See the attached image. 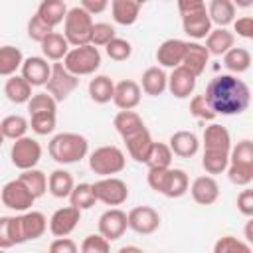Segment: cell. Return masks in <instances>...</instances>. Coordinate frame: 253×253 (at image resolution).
<instances>
[{"label":"cell","mask_w":253,"mask_h":253,"mask_svg":"<svg viewBox=\"0 0 253 253\" xmlns=\"http://www.w3.org/2000/svg\"><path fill=\"white\" fill-rule=\"evenodd\" d=\"M208 105L215 115H241L251 103L249 85L233 73H221L210 79L206 93Z\"/></svg>","instance_id":"6da1fadb"},{"label":"cell","mask_w":253,"mask_h":253,"mask_svg":"<svg viewBox=\"0 0 253 253\" xmlns=\"http://www.w3.org/2000/svg\"><path fill=\"white\" fill-rule=\"evenodd\" d=\"M47 152L57 164H73V162H79V160H83L87 156L89 142H87V138L83 134L59 132L49 140Z\"/></svg>","instance_id":"7a4b0ae2"},{"label":"cell","mask_w":253,"mask_h":253,"mask_svg":"<svg viewBox=\"0 0 253 253\" xmlns=\"http://www.w3.org/2000/svg\"><path fill=\"white\" fill-rule=\"evenodd\" d=\"M93 16L83 10L81 6H75L67 10L63 20V36L69 42V45H85L91 42V28H93Z\"/></svg>","instance_id":"3957f363"},{"label":"cell","mask_w":253,"mask_h":253,"mask_svg":"<svg viewBox=\"0 0 253 253\" xmlns=\"http://www.w3.org/2000/svg\"><path fill=\"white\" fill-rule=\"evenodd\" d=\"M63 65L77 77L81 75H93L99 65H101V53L93 43H85V45H73L65 57H63Z\"/></svg>","instance_id":"277c9868"},{"label":"cell","mask_w":253,"mask_h":253,"mask_svg":"<svg viewBox=\"0 0 253 253\" xmlns=\"http://www.w3.org/2000/svg\"><path fill=\"white\" fill-rule=\"evenodd\" d=\"M125 166H126V158L119 146L105 144V146L95 148L89 154V168L95 174H99L101 178L103 176H115V174L123 172Z\"/></svg>","instance_id":"5b68a950"},{"label":"cell","mask_w":253,"mask_h":253,"mask_svg":"<svg viewBox=\"0 0 253 253\" xmlns=\"http://www.w3.org/2000/svg\"><path fill=\"white\" fill-rule=\"evenodd\" d=\"M77 85H79V77L73 75L63 65V61H53L51 63V73H49V79L45 81V89L57 103L65 101L77 89Z\"/></svg>","instance_id":"8992f818"},{"label":"cell","mask_w":253,"mask_h":253,"mask_svg":"<svg viewBox=\"0 0 253 253\" xmlns=\"http://www.w3.org/2000/svg\"><path fill=\"white\" fill-rule=\"evenodd\" d=\"M10 158H12V164L20 170L36 168V164L42 158V146L36 138L24 134L14 140V144L10 148Z\"/></svg>","instance_id":"52a82bcc"},{"label":"cell","mask_w":253,"mask_h":253,"mask_svg":"<svg viewBox=\"0 0 253 253\" xmlns=\"http://www.w3.org/2000/svg\"><path fill=\"white\" fill-rule=\"evenodd\" d=\"M97 202H103L107 206H121L128 198V188L126 184L117 178V176H103L93 184Z\"/></svg>","instance_id":"ba28073f"},{"label":"cell","mask_w":253,"mask_h":253,"mask_svg":"<svg viewBox=\"0 0 253 253\" xmlns=\"http://www.w3.org/2000/svg\"><path fill=\"white\" fill-rule=\"evenodd\" d=\"M0 198H2V204H4L6 208L14 210V211H26V210H30V208L34 206V202H36L34 194L22 184L20 178L10 180L8 184H4Z\"/></svg>","instance_id":"9c48e42d"},{"label":"cell","mask_w":253,"mask_h":253,"mask_svg":"<svg viewBox=\"0 0 253 253\" xmlns=\"http://www.w3.org/2000/svg\"><path fill=\"white\" fill-rule=\"evenodd\" d=\"M126 225L138 235H150L160 227V215L150 206H136L126 213Z\"/></svg>","instance_id":"30bf717a"},{"label":"cell","mask_w":253,"mask_h":253,"mask_svg":"<svg viewBox=\"0 0 253 253\" xmlns=\"http://www.w3.org/2000/svg\"><path fill=\"white\" fill-rule=\"evenodd\" d=\"M202 140H204V154H229L231 150L229 130L217 123L206 126Z\"/></svg>","instance_id":"8fae6325"},{"label":"cell","mask_w":253,"mask_h":253,"mask_svg":"<svg viewBox=\"0 0 253 253\" xmlns=\"http://www.w3.org/2000/svg\"><path fill=\"white\" fill-rule=\"evenodd\" d=\"M79 219H81V210L69 204L53 211V215L49 217V231L53 237H67L77 227Z\"/></svg>","instance_id":"7c38bea8"},{"label":"cell","mask_w":253,"mask_h":253,"mask_svg":"<svg viewBox=\"0 0 253 253\" xmlns=\"http://www.w3.org/2000/svg\"><path fill=\"white\" fill-rule=\"evenodd\" d=\"M126 213L119 208H111L99 217V233L109 241H115L125 235L126 231Z\"/></svg>","instance_id":"4fadbf2b"},{"label":"cell","mask_w":253,"mask_h":253,"mask_svg":"<svg viewBox=\"0 0 253 253\" xmlns=\"http://www.w3.org/2000/svg\"><path fill=\"white\" fill-rule=\"evenodd\" d=\"M22 77L32 85V87H42L45 85V81L49 79V73H51V63H47L45 57H40V55H32V57H26L22 61Z\"/></svg>","instance_id":"5bb4252c"},{"label":"cell","mask_w":253,"mask_h":253,"mask_svg":"<svg viewBox=\"0 0 253 253\" xmlns=\"http://www.w3.org/2000/svg\"><path fill=\"white\" fill-rule=\"evenodd\" d=\"M196 75L192 71H188L184 65L172 67V73L168 75V85L166 89L176 97V99H186L194 93L196 89Z\"/></svg>","instance_id":"9a60e30c"},{"label":"cell","mask_w":253,"mask_h":253,"mask_svg":"<svg viewBox=\"0 0 253 253\" xmlns=\"http://www.w3.org/2000/svg\"><path fill=\"white\" fill-rule=\"evenodd\" d=\"M188 188H190L194 202L200 206H211L219 198V186L213 176H198Z\"/></svg>","instance_id":"2e32d148"},{"label":"cell","mask_w":253,"mask_h":253,"mask_svg":"<svg viewBox=\"0 0 253 253\" xmlns=\"http://www.w3.org/2000/svg\"><path fill=\"white\" fill-rule=\"evenodd\" d=\"M140 85L132 79H123L119 83H115V93H113V103L121 109V111H126V109H134L138 103H140Z\"/></svg>","instance_id":"e0dca14e"},{"label":"cell","mask_w":253,"mask_h":253,"mask_svg":"<svg viewBox=\"0 0 253 253\" xmlns=\"http://www.w3.org/2000/svg\"><path fill=\"white\" fill-rule=\"evenodd\" d=\"M182 30L192 40H204L211 30V20L208 16V10L202 8L198 12H190L182 16Z\"/></svg>","instance_id":"ac0fdd59"},{"label":"cell","mask_w":253,"mask_h":253,"mask_svg":"<svg viewBox=\"0 0 253 253\" xmlns=\"http://www.w3.org/2000/svg\"><path fill=\"white\" fill-rule=\"evenodd\" d=\"M210 61V51L206 49V45L198 43V42H186V51L182 57V63L188 71H192L196 77H200L206 71V65Z\"/></svg>","instance_id":"d6986e66"},{"label":"cell","mask_w":253,"mask_h":253,"mask_svg":"<svg viewBox=\"0 0 253 253\" xmlns=\"http://www.w3.org/2000/svg\"><path fill=\"white\" fill-rule=\"evenodd\" d=\"M184 51H186V42L184 40H178V38H170L166 42H162L156 49V61L162 65V67H178L182 63V57H184Z\"/></svg>","instance_id":"ffe728a7"},{"label":"cell","mask_w":253,"mask_h":253,"mask_svg":"<svg viewBox=\"0 0 253 253\" xmlns=\"http://www.w3.org/2000/svg\"><path fill=\"white\" fill-rule=\"evenodd\" d=\"M123 140H125V144H126V152L130 154V158L144 164V160H146V156H148V150H150V146H152V142H154L152 136H150V132H148V128L142 126V128H138L136 132L125 136Z\"/></svg>","instance_id":"44dd1931"},{"label":"cell","mask_w":253,"mask_h":253,"mask_svg":"<svg viewBox=\"0 0 253 253\" xmlns=\"http://www.w3.org/2000/svg\"><path fill=\"white\" fill-rule=\"evenodd\" d=\"M170 144V150H172V154H176V156H180V158H192L198 150H200V140H198V136L194 134V132H190V130H176L172 136H170V140H168Z\"/></svg>","instance_id":"7402d4cb"},{"label":"cell","mask_w":253,"mask_h":253,"mask_svg":"<svg viewBox=\"0 0 253 253\" xmlns=\"http://www.w3.org/2000/svg\"><path fill=\"white\" fill-rule=\"evenodd\" d=\"M20 243H24L20 215L0 217V249H10Z\"/></svg>","instance_id":"603a6c76"},{"label":"cell","mask_w":253,"mask_h":253,"mask_svg":"<svg viewBox=\"0 0 253 253\" xmlns=\"http://www.w3.org/2000/svg\"><path fill=\"white\" fill-rule=\"evenodd\" d=\"M20 223H22V235L24 241L30 239H38L45 233L47 229V217L42 211H34V210H26L24 215H20Z\"/></svg>","instance_id":"cb8c5ba5"},{"label":"cell","mask_w":253,"mask_h":253,"mask_svg":"<svg viewBox=\"0 0 253 253\" xmlns=\"http://www.w3.org/2000/svg\"><path fill=\"white\" fill-rule=\"evenodd\" d=\"M42 53L45 59L49 61H61L65 57V53L69 51V42L65 40L63 34L59 32H51L42 40Z\"/></svg>","instance_id":"d4e9b609"},{"label":"cell","mask_w":253,"mask_h":253,"mask_svg":"<svg viewBox=\"0 0 253 253\" xmlns=\"http://www.w3.org/2000/svg\"><path fill=\"white\" fill-rule=\"evenodd\" d=\"M233 43L235 36L227 28L210 30V34L206 36V49L210 51V55H223L229 47H233Z\"/></svg>","instance_id":"484cf974"},{"label":"cell","mask_w":253,"mask_h":253,"mask_svg":"<svg viewBox=\"0 0 253 253\" xmlns=\"http://www.w3.org/2000/svg\"><path fill=\"white\" fill-rule=\"evenodd\" d=\"M206 10H208V16H210L211 24H215L217 28H225L235 20V10L237 8L231 0H211Z\"/></svg>","instance_id":"4316f807"},{"label":"cell","mask_w":253,"mask_h":253,"mask_svg":"<svg viewBox=\"0 0 253 253\" xmlns=\"http://www.w3.org/2000/svg\"><path fill=\"white\" fill-rule=\"evenodd\" d=\"M166 85H168V75L164 73L162 67L152 65L142 73V91L146 95L158 97V95H162L166 91Z\"/></svg>","instance_id":"83f0119b"},{"label":"cell","mask_w":253,"mask_h":253,"mask_svg":"<svg viewBox=\"0 0 253 253\" xmlns=\"http://www.w3.org/2000/svg\"><path fill=\"white\" fill-rule=\"evenodd\" d=\"M4 95L8 97V101L16 103V105H22V103H28L30 97H32V85L22 77V75H10L6 79V85H4Z\"/></svg>","instance_id":"f1b7e54d"},{"label":"cell","mask_w":253,"mask_h":253,"mask_svg":"<svg viewBox=\"0 0 253 253\" xmlns=\"http://www.w3.org/2000/svg\"><path fill=\"white\" fill-rule=\"evenodd\" d=\"M223 65L233 75L245 73L251 67V53H249V49L247 47H235V45L229 47L223 53Z\"/></svg>","instance_id":"f546056e"},{"label":"cell","mask_w":253,"mask_h":253,"mask_svg":"<svg viewBox=\"0 0 253 253\" xmlns=\"http://www.w3.org/2000/svg\"><path fill=\"white\" fill-rule=\"evenodd\" d=\"M73 186H75V182H73L71 172L61 170V168L53 170L49 174V178H47V190H49V194L53 198H59V200L61 198H69Z\"/></svg>","instance_id":"4dcf8cb0"},{"label":"cell","mask_w":253,"mask_h":253,"mask_svg":"<svg viewBox=\"0 0 253 253\" xmlns=\"http://www.w3.org/2000/svg\"><path fill=\"white\" fill-rule=\"evenodd\" d=\"M36 14H38L45 24H49L51 28H55V26H59V24L65 20L67 6H65L63 0H42Z\"/></svg>","instance_id":"1f68e13d"},{"label":"cell","mask_w":253,"mask_h":253,"mask_svg":"<svg viewBox=\"0 0 253 253\" xmlns=\"http://www.w3.org/2000/svg\"><path fill=\"white\" fill-rule=\"evenodd\" d=\"M113 93H115V83L109 75H95L89 81V97L95 103L105 105V103L113 101Z\"/></svg>","instance_id":"d6a6232c"},{"label":"cell","mask_w":253,"mask_h":253,"mask_svg":"<svg viewBox=\"0 0 253 253\" xmlns=\"http://www.w3.org/2000/svg\"><path fill=\"white\" fill-rule=\"evenodd\" d=\"M113 10V20L121 26H132L138 20L140 6L134 0H113L111 4Z\"/></svg>","instance_id":"836d02e7"},{"label":"cell","mask_w":253,"mask_h":253,"mask_svg":"<svg viewBox=\"0 0 253 253\" xmlns=\"http://www.w3.org/2000/svg\"><path fill=\"white\" fill-rule=\"evenodd\" d=\"M188 186H190L188 174L184 170H180V168H170L166 184H164V190H162V196H166V198H182L188 192Z\"/></svg>","instance_id":"e575fe53"},{"label":"cell","mask_w":253,"mask_h":253,"mask_svg":"<svg viewBox=\"0 0 253 253\" xmlns=\"http://www.w3.org/2000/svg\"><path fill=\"white\" fill-rule=\"evenodd\" d=\"M113 125H115V128H117V132L125 138V136H128V134L136 132L138 128H142V126H144V121L140 119L138 113H134L132 109H126V111H119V113L115 115Z\"/></svg>","instance_id":"d590c367"},{"label":"cell","mask_w":253,"mask_h":253,"mask_svg":"<svg viewBox=\"0 0 253 253\" xmlns=\"http://www.w3.org/2000/svg\"><path fill=\"white\" fill-rule=\"evenodd\" d=\"M24 55L14 45H2L0 47V77H10L22 67Z\"/></svg>","instance_id":"8d00e7d4"},{"label":"cell","mask_w":253,"mask_h":253,"mask_svg":"<svg viewBox=\"0 0 253 253\" xmlns=\"http://www.w3.org/2000/svg\"><path fill=\"white\" fill-rule=\"evenodd\" d=\"M95 202H97V196H95L93 184L83 182V184H75V186H73V190H71V194H69V204H71L73 208H77V210L83 211V210L93 208Z\"/></svg>","instance_id":"74e56055"},{"label":"cell","mask_w":253,"mask_h":253,"mask_svg":"<svg viewBox=\"0 0 253 253\" xmlns=\"http://www.w3.org/2000/svg\"><path fill=\"white\" fill-rule=\"evenodd\" d=\"M22 180V184L34 194V198H42L47 190V176L38 170V168H28V170H22V174L18 176Z\"/></svg>","instance_id":"f35d334b"},{"label":"cell","mask_w":253,"mask_h":253,"mask_svg":"<svg viewBox=\"0 0 253 253\" xmlns=\"http://www.w3.org/2000/svg\"><path fill=\"white\" fill-rule=\"evenodd\" d=\"M172 156H174V154H172V150H170L168 144H164V142H152L144 164H146L148 168H170Z\"/></svg>","instance_id":"ab89813d"},{"label":"cell","mask_w":253,"mask_h":253,"mask_svg":"<svg viewBox=\"0 0 253 253\" xmlns=\"http://www.w3.org/2000/svg\"><path fill=\"white\" fill-rule=\"evenodd\" d=\"M28 128H30V123L22 115H8L0 123V130H2L4 138H10V140H16V138L24 136Z\"/></svg>","instance_id":"60d3db41"},{"label":"cell","mask_w":253,"mask_h":253,"mask_svg":"<svg viewBox=\"0 0 253 253\" xmlns=\"http://www.w3.org/2000/svg\"><path fill=\"white\" fill-rule=\"evenodd\" d=\"M26 105H28V113L30 115H34V113H55L57 111V101L47 91L34 93Z\"/></svg>","instance_id":"b9f144b4"},{"label":"cell","mask_w":253,"mask_h":253,"mask_svg":"<svg viewBox=\"0 0 253 253\" xmlns=\"http://www.w3.org/2000/svg\"><path fill=\"white\" fill-rule=\"evenodd\" d=\"M227 178L231 184L235 186H249L253 182V166L251 164H237V162H229L227 168Z\"/></svg>","instance_id":"7bdbcfd3"},{"label":"cell","mask_w":253,"mask_h":253,"mask_svg":"<svg viewBox=\"0 0 253 253\" xmlns=\"http://www.w3.org/2000/svg\"><path fill=\"white\" fill-rule=\"evenodd\" d=\"M55 113H34L30 115V126L36 134H51L55 130Z\"/></svg>","instance_id":"ee69618b"},{"label":"cell","mask_w":253,"mask_h":253,"mask_svg":"<svg viewBox=\"0 0 253 253\" xmlns=\"http://www.w3.org/2000/svg\"><path fill=\"white\" fill-rule=\"evenodd\" d=\"M251 249L253 247L249 243H245V241H241L233 235H223L213 243V253H237V251L249 253Z\"/></svg>","instance_id":"f6af8a7d"},{"label":"cell","mask_w":253,"mask_h":253,"mask_svg":"<svg viewBox=\"0 0 253 253\" xmlns=\"http://www.w3.org/2000/svg\"><path fill=\"white\" fill-rule=\"evenodd\" d=\"M105 51H107V55H109L113 61H126V59L130 57V53H132V45H130V42H126V40L115 36V38L105 45Z\"/></svg>","instance_id":"bcb514c9"},{"label":"cell","mask_w":253,"mask_h":253,"mask_svg":"<svg viewBox=\"0 0 253 253\" xmlns=\"http://www.w3.org/2000/svg\"><path fill=\"white\" fill-rule=\"evenodd\" d=\"M115 36H117V32H115V28H113L111 24H107V22H97V24H93V28H91V42H89V43H93L95 47H105Z\"/></svg>","instance_id":"7dc6e473"},{"label":"cell","mask_w":253,"mask_h":253,"mask_svg":"<svg viewBox=\"0 0 253 253\" xmlns=\"http://www.w3.org/2000/svg\"><path fill=\"white\" fill-rule=\"evenodd\" d=\"M229 162L251 164L253 166V142L249 138H243L235 146H231V150H229Z\"/></svg>","instance_id":"c3c4849f"},{"label":"cell","mask_w":253,"mask_h":253,"mask_svg":"<svg viewBox=\"0 0 253 253\" xmlns=\"http://www.w3.org/2000/svg\"><path fill=\"white\" fill-rule=\"evenodd\" d=\"M227 164H229V154H204L202 156V166L210 176L225 172Z\"/></svg>","instance_id":"681fc988"},{"label":"cell","mask_w":253,"mask_h":253,"mask_svg":"<svg viewBox=\"0 0 253 253\" xmlns=\"http://www.w3.org/2000/svg\"><path fill=\"white\" fill-rule=\"evenodd\" d=\"M51 32H53V28H51L49 24H45L38 14H34V16L28 20V36H30V40L42 43V40H43L47 34H51Z\"/></svg>","instance_id":"f907efd6"},{"label":"cell","mask_w":253,"mask_h":253,"mask_svg":"<svg viewBox=\"0 0 253 253\" xmlns=\"http://www.w3.org/2000/svg\"><path fill=\"white\" fill-rule=\"evenodd\" d=\"M190 113H192L196 119H200V121H213V119L217 117V115L211 111V107L208 105V101H206L204 95L192 97V101H190Z\"/></svg>","instance_id":"816d5d0a"},{"label":"cell","mask_w":253,"mask_h":253,"mask_svg":"<svg viewBox=\"0 0 253 253\" xmlns=\"http://www.w3.org/2000/svg\"><path fill=\"white\" fill-rule=\"evenodd\" d=\"M81 251L83 253H107V251H111V241L107 237H103L101 233L87 235L81 243Z\"/></svg>","instance_id":"f5cc1de1"},{"label":"cell","mask_w":253,"mask_h":253,"mask_svg":"<svg viewBox=\"0 0 253 253\" xmlns=\"http://www.w3.org/2000/svg\"><path fill=\"white\" fill-rule=\"evenodd\" d=\"M168 170H170V168H148L146 182H148V186H150L154 192L162 194L164 184H166V178H168Z\"/></svg>","instance_id":"db71d44e"},{"label":"cell","mask_w":253,"mask_h":253,"mask_svg":"<svg viewBox=\"0 0 253 253\" xmlns=\"http://www.w3.org/2000/svg\"><path fill=\"white\" fill-rule=\"evenodd\" d=\"M231 24H233V32L239 38H245V40L253 38V18L251 16H241V18L233 20Z\"/></svg>","instance_id":"11a10c76"},{"label":"cell","mask_w":253,"mask_h":253,"mask_svg":"<svg viewBox=\"0 0 253 253\" xmlns=\"http://www.w3.org/2000/svg\"><path fill=\"white\" fill-rule=\"evenodd\" d=\"M79 247L73 239L69 237H55L51 243H49V251L51 253H75Z\"/></svg>","instance_id":"9f6ffc18"},{"label":"cell","mask_w":253,"mask_h":253,"mask_svg":"<svg viewBox=\"0 0 253 253\" xmlns=\"http://www.w3.org/2000/svg\"><path fill=\"white\" fill-rule=\"evenodd\" d=\"M237 210L245 215L251 217L253 215V190H241V194L237 196Z\"/></svg>","instance_id":"6f0895ef"},{"label":"cell","mask_w":253,"mask_h":253,"mask_svg":"<svg viewBox=\"0 0 253 253\" xmlns=\"http://www.w3.org/2000/svg\"><path fill=\"white\" fill-rule=\"evenodd\" d=\"M107 6H109V0H81V8L87 10L91 16L105 12Z\"/></svg>","instance_id":"680465c9"},{"label":"cell","mask_w":253,"mask_h":253,"mask_svg":"<svg viewBox=\"0 0 253 253\" xmlns=\"http://www.w3.org/2000/svg\"><path fill=\"white\" fill-rule=\"evenodd\" d=\"M176 4H178V10H180L182 16L206 8V2L204 0H176Z\"/></svg>","instance_id":"91938a15"},{"label":"cell","mask_w":253,"mask_h":253,"mask_svg":"<svg viewBox=\"0 0 253 253\" xmlns=\"http://www.w3.org/2000/svg\"><path fill=\"white\" fill-rule=\"evenodd\" d=\"M245 239H247V243L253 247V221H251V219H249L247 225H245Z\"/></svg>","instance_id":"94428289"},{"label":"cell","mask_w":253,"mask_h":253,"mask_svg":"<svg viewBox=\"0 0 253 253\" xmlns=\"http://www.w3.org/2000/svg\"><path fill=\"white\" fill-rule=\"evenodd\" d=\"M235 4V8H249L253 4V0H231Z\"/></svg>","instance_id":"6125c7cd"},{"label":"cell","mask_w":253,"mask_h":253,"mask_svg":"<svg viewBox=\"0 0 253 253\" xmlns=\"http://www.w3.org/2000/svg\"><path fill=\"white\" fill-rule=\"evenodd\" d=\"M119 251H121V253H126V251H140V247H132V245H125V247H121Z\"/></svg>","instance_id":"be15d7a7"},{"label":"cell","mask_w":253,"mask_h":253,"mask_svg":"<svg viewBox=\"0 0 253 253\" xmlns=\"http://www.w3.org/2000/svg\"><path fill=\"white\" fill-rule=\"evenodd\" d=\"M134 2H136V4H138V6H142V4H146V2H148V0H134Z\"/></svg>","instance_id":"e7e4bbea"},{"label":"cell","mask_w":253,"mask_h":253,"mask_svg":"<svg viewBox=\"0 0 253 253\" xmlns=\"http://www.w3.org/2000/svg\"><path fill=\"white\" fill-rule=\"evenodd\" d=\"M2 142H4V134H2V130H0V146H2Z\"/></svg>","instance_id":"03108f58"}]
</instances>
